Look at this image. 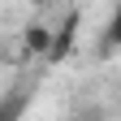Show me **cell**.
I'll list each match as a JSON object with an SVG mask.
<instances>
[{"instance_id": "obj_4", "label": "cell", "mask_w": 121, "mask_h": 121, "mask_svg": "<svg viewBox=\"0 0 121 121\" xmlns=\"http://www.w3.org/2000/svg\"><path fill=\"white\" fill-rule=\"evenodd\" d=\"M35 4H43V0H35Z\"/></svg>"}, {"instance_id": "obj_2", "label": "cell", "mask_w": 121, "mask_h": 121, "mask_svg": "<svg viewBox=\"0 0 121 121\" xmlns=\"http://www.w3.org/2000/svg\"><path fill=\"white\" fill-rule=\"evenodd\" d=\"M26 52H43V56H52V39H48V30H26Z\"/></svg>"}, {"instance_id": "obj_1", "label": "cell", "mask_w": 121, "mask_h": 121, "mask_svg": "<svg viewBox=\"0 0 121 121\" xmlns=\"http://www.w3.org/2000/svg\"><path fill=\"white\" fill-rule=\"evenodd\" d=\"M26 104H30L26 91H9V95H0V121H22Z\"/></svg>"}, {"instance_id": "obj_3", "label": "cell", "mask_w": 121, "mask_h": 121, "mask_svg": "<svg viewBox=\"0 0 121 121\" xmlns=\"http://www.w3.org/2000/svg\"><path fill=\"white\" fill-rule=\"evenodd\" d=\"M108 43H112V48H121V4H117V13L108 17Z\"/></svg>"}]
</instances>
